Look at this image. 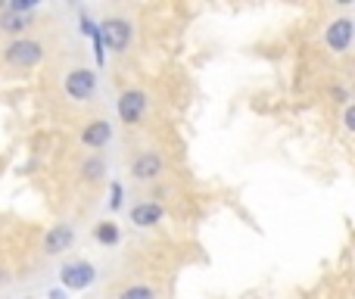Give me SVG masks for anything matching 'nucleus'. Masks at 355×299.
<instances>
[{"instance_id": "obj_6", "label": "nucleus", "mask_w": 355, "mask_h": 299, "mask_svg": "<svg viewBox=\"0 0 355 299\" xmlns=\"http://www.w3.org/2000/svg\"><path fill=\"white\" fill-rule=\"evenodd\" d=\"M162 171H166V159H162L156 150L141 153V156L131 162V178H135L137 184H153V181H159Z\"/></svg>"}, {"instance_id": "obj_1", "label": "nucleus", "mask_w": 355, "mask_h": 299, "mask_svg": "<svg viewBox=\"0 0 355 299\" xmlns=\"http://www.w3.org/2000/svg\"><path fill=\"white\" fill-rule=\"evenodd\" d=\"M44 60V41L37 37H12L3 47V62L16 69H35Z\"/></svg>"}, {"instance_id": "obj_19", "label": "nucleus", "mask_w": 355, "mask_h": 299, "mask_svg": "<svg viewBox=\"0 0 355 299\" xmlns=\"http://www.w3.org/2000/svg\"><path fill=\"white\" fill-rule=\"evenodd\" d=\"M6 277H10V275H6V271H3V268H0V284H3V281H6Z\"/></svg>"}, {"instance_id": "obj_10", "label": "nucleus", "mask_w": 355, "mask_h": 299, "mask_svg": "<svg viewBox=\"0 0 355 299\" xmlns=\"http://www.w3.org/2000/svg\"><path fill=\"white\" fill-rule=\"evenodd\" d=\"M166 219V209L159 206V203H137L135 209H131V225L135 228H156L159 221Z\"/></svg>"}, {"instance_id": "obj_5", "label": "nucleus", "mask_w": 355, "mask_h": 299, "mask_svg": "<svg viewBox=\"0 0 355 299\" xmlns=\"http://www.w3.org/2000/svg\"><path fill=\"white\" fill-rule=\"evenodd\" d=\"M150 97L141 91V87H128V91L119 94V119L125 125H141L144 116H147Z\"/></svg>"}, {"instance_id": "obj_11", "label": "nucleus", "mask_w": 355, "mask_h": 299, "mask_svg": "<svg viewBox=\"0 0 355 299\" xmlns=\"http://www.w3.org/2000/svg\"><path fill=\"white\" fill-rule=\"evenodd\" d=\"M31 28V16H16V12H0V31L12 37H25Z\"/></svg>"}, {"instance_id": "obj_15", "label": "nucleus", "mask_w": 355, "mask_h": 299, "mask_svg": "<svg viewBox=\"0 0 355 299\" xmlns=\"http://www.w3.org/2000/svg\"><path fill=\"white\" fill-rule=\"evenodd\" d=\"M122 200H125V187L119 181L110 184V209H122Z\"/></svg>"}, {"instance_id": "obj_17", "label": "nucleus", "mask_w": 355, "mask_h": 299, "mask_svg": "<svg viewBox=\"0 0 355 299\" xmlns=\"http://www.w3.org/2000/svg\"><path fill=\"white\" fill-rule=\"evenodd\" d=\"M331 97H337L340 103H349V91L346 87H331Z\"/></svg>"}, {"instance_id": "obj_13", "label": "nucleus", "mask_w": 355, "mask_h": 299, "mask_svg": "<svg viewBox=\"0 0 355 299\" xmlns=\"http://www.w3.org/2000/svg\"><path fill=\"white\" fill-rule=\"evenodd\" d=\"M103 175H106V162L100 156H87L85 162H81V178H85V181H100Z\"/></svg>"}, {"instance_id": "obj_9", "label": "nucleus", "mask_w": 355, "mask_h": 299, "mask_svg": "<svg viewBox=\"0 0 355 299\" xmlns=\"http://www.w3.org/2000/svg\"><path fill=\"white\" fill-rule=\"evenodd\" d=\"M72 244H75L72 225H53L47 231V237H44V253H47V256H60V253H66Z\"/></svg>"}, {"instance_id": "obj_14", "label": "nucleus", "mask_w": 355, "mask_h": 299, "mask_svg": "<svg viewBox=\"0 0 355 299\" xmlns=\"http://www.w3.org/2000/svg\"><path fill=\"white\" fill-rule=\"evenodd\" d=\"M116 299H159V296H156V290L147 287V284H128Z\"/></svg>"}, {"instance_id": "obj_18", "label": "nucleus", "mask_w": 355, "mask_h": 299, "mask_svg": "<svg viewBox=\"0 0 355 299\" xmlns=\"http://www.w3.org/2000/svg\"><path fill=\"white\" fill-rule=\"evenodd\" d=\"M47 296H50V299H66V293H62V290H50Z\"/></svg>"}, {"instance_id": "obj_8", "label": "nucleus", "mask_w": 355, "mask_h": 299, "mask_svg": "<svg viewBox=\"0 0 355 299\" xmlns=\"http://www.w3.org/2000/svg\"><path fill=\"white\" fill-rule=\"evenodd\" d=\"M112 141V125L110 119H91V122L81 128V144L87 150H103Z\"/></svg>"}, {"instance_id": "obj_4", "label": "nucleus", "mask_w": 355, "mask_h": 299, "mask_svg": "<svg viewBox=\"0 0 355 299\" xmlns=\"http://www.w3.org/2000/svg\"><path fill=\"white\" fill-rule=\"evenodd\" d=\"M94 281H97V268L87 259H72L60 268V284L66 290H87Z\"/></svg>"}, {"instance_id": "obj_3", "label": "nucleus", "mask_w": 355, "mask_h": 299, "mask_svg": "<svg viewBox=\"0 0 355 299\" xmlns=\"http://www.w3.org/2000/svg\"><path fill=\"white\" fill-rule=\"evenodd\" d=\"M62 87H66L69 100H75V103H91L94 94H97V72L87 66H75L66 72Z\"/></svg>"}, {"instance_id": "obj_16", "label": "nucleus", "mask_w": 355, "mask_h": 299, "mask_svg": "<svg viewBox=\"0 0 355 299\" xmlns=\"http://www.w3.org/2000/svg\"><path fill=\"white\" fill-rule=\"evenodd\" d=\"M343 128H346V131H355V110H352V103H346V112H343Z\"/></svg>"}, {"instance_id": "obj_7", "label": "nucleus", "mask_w": 355, "mask_h": 299, "mask_svg": "<svg viewBox=\"0 0 355 299\" xmlns=\"http://www.w3.org/2000/svg\"><path fill=\"white\" fill-rule=\"evenodd\" d=\"M324 44L334 50V53H349V47H352V19L349 16L331 19L327 28H324Z\"/></svg>"}, {"instance_id": "obj_2", "label": "nucleus", "mask_w": 355, "mask_h": 299, "mask_svg": "<svg viewBox=\"0 0 355 299\" xmlns=\"http://www.w3.org/2000/svg\"><path fill=\"white\" fill-rule=\"evenodd\" d=\"M100 31V44L110 47L112 53H125L131 47V37H135V25L131 19H122V16H110L97 25Z\"/></svg>"}, {"instance_id": "obj_12", "label": "nucleus", "mask_w": 355, "mask_h": 299, "mask_svg": "<svg viewBox=\"0 0 355 299\" xmlns=\"http://www.w3.org/2000/svg\"><path fill=\"white\" fill-rule=\"evenodd\" d=\"M94 237H97V244H103V246H116L119 240H122V231H119L116 221H100V225L94 228Z\"/></svg>"}]
</instances>
